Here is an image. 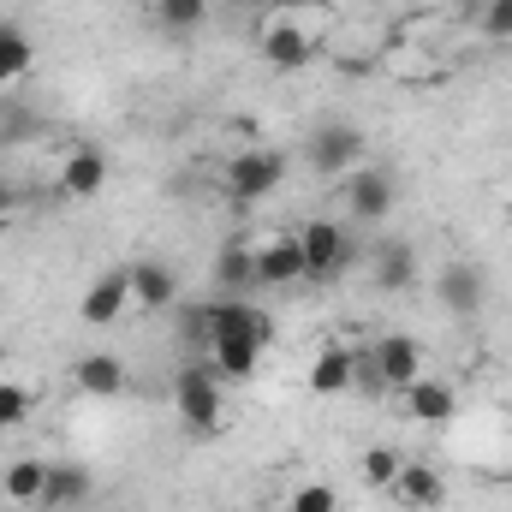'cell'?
Listing matches in <instances>:
<instances>
[{
	"label": "cell",
	"mask_w": 512,
	"mask_h": 512,
	"mask_svg": "<svg viewBox=\"0 0 512 512\" xmlns=\"http://www.w3.org/2000/svg\"><path fill=\"white\" fill-rule=\"evenodd\" d=\"M268 340H274L268 310L239 304V298H221V304H215V328H209V364H215V376L251 382L256 364H262V352H268Z\"/></svg>",
	"instance_id": "obj_1"
},
{
	"label": "cell",
	"mask_w": 512,
	"mask_h": 512,
	"mask_svg": "<svg viewBox=\"0 0 512 512\" xmlns=\"http://www.w3.org/2000/svg\"><path fill=\"white\" fill-rule=\"evenodd\" d=\"M173 405H179V423L191 435H215L221 429V376H215V364H185L179 382H173Z\"/></svg>",
	"instance_id": "obj_2"
},
{
	"label": "cell",
	"mask_w": 512,
	"mask_h": 512,
	"mask_svg": "<svg viewBox=\"0 0 512 512\" xmlns=\"http://www.w3.org/2000/svg\"><path fill=\"white\" fill-rule=\"evenodd\" d=\"M298 251H304V280H334L358 256V245H352V233L340 221H304Z\"/></svg>",
	"instance_id": "obj_3"
},
{
	"label": "cell",
	"mask_w": 512,
	"mask_h": 512,
	"mask_svg": "<svg viewBox=\"0 0 512 512\" xmlns=\"http://www.w3.org/2000/svg\"><path fill=\"white\" fill-rule=\"evenodd\" d=\"M304 161H310V173H322V179H334V173H352V161H364V131L346 126V120H328V126L310 131V143H304Z\"/></svg>",
	"instance_id": "obj_4"
},
{
	"label": "cell",
	"mask_w": 512,
	"mask_h": 512,
	"mask_svg": "<svg viewBox=\"0 0 512 512\" xmlns=\"http://www.w3.org/2000/svg\"><path fill=\"white\" fill-rule=\"evenodd\" d=\"M286 179V155L280 149H245V155H233L227 161V197L233 203H256V197H268L274 185Z\"/></svg>",
	"instance_id": "obj_5"
},
{
	"label": "cell",
	"mask_w": 512,
	"mask_h": 512,
	"mask_svg": "<svg viewBox=\"0 0 512 512\" xmlns=\"http://www.w3.org/2000/svg\"><path fill=\"white\" fill-rule=\"evenodd\" d=\"M393 197H399V185H393L387 167H352L346 173V209H352V221H382L387 209H393Z\"/></svg>",
	"instance_id": "obj_6"
},
{
	"label": "cell",
	"mask_w": 512,
	"mask_h": 512,
	"mask_svg": "<svg viewBox=\"0 0 512 512\" xmlns=\"http://www.w3.org/2000/svg\"><path fill=\"white\" fill-rule=\"evenodd\" d=\"M126 310H131V262L108 268V274L78 298V316H84L90 328H108V322H120Z\"/></svg>",
	"instance_id": "obj_7"
},
{
	"label": "cell",
	"mask_w": 512,
	"mask_h": 512,
	"mask_svg": "<svg viewBox=\"0 0 512 512\" xmlns=\"http://www.w3.org/2000/svg\"><path fill=\"white\" fill-rule=\"evenodd\" d=\"M262 60H268L274 72H304V66L316 60V36H310L304 24L280 18V24H268V30H262Z\"/></svg>",
	"instance_id": "obj_8"
},
{
	"label": "cell",
	"mask_w": 512,
	"mask_h": 512,
	"mask_svg": "<svg viewBox=\"0 0 512 512\" xmlns=\"http://www.w3.org/2000/svg\"><path fill=\"white\" fill-rule=\"evenodd\" d=\"M108 185V149L102 143H72L66 149V167H60V197H96Z\"/></svg>",
	"instance_id": "obj_9"
},
{
	"label": "cell",
	"mask_w": 512,
	"mask_h": 512,
	"mask_svg": "<svg viewBox=\"0 0 512 512\" xmlns=\"http://www.w3.org/2000/svg\"><path fill=\"white\" fill-rule=\"evenodd\" d=\"M131 304L137 310H173L179 304V274L161 256H137L131 262Z\"/></svg>",
	"instance_id": "obj_10"
},
{
	"label": "cell",
	"mask_w": 512,
	"mask_h": 512,
	"mask_svg": "<svg viewBox=\"0 0 512 512\" xmlns=\"http://www.w3.org/2000/svg\"><path fill=\"white\" fill-rule=\"evenodd\" d=\"M483 298H489V274H483L477 262L453 256V262L441 268V304H447L453 316H477V310H483Z\"/></svg>",
	"instance_id": "obj_11"
},
{
	"label": "cell",
	"mask_w": 512,
	"mask_h": 512,
	"mask_svg": "<svg viewBox=\"0 0 512 512\" xmlns=\"http://www.w3.org/2000/svg\"><path fill=\"white\" fill-rule=\"evenodd\" d=\"M370 352H376V370H382L387 393H405V387L423 376V346L411 334H382Z\"/></svg>",
	"instance_id": "obj_12"
},
{
	"label": "cell",
	"mask_w": 512,
	"mask_h": 512,
	"mask_svg": "<svg viewBox=\"0 0 512 512\" xmlns=\"http://www.w3.org/2000/svg\"><path fill=\"white\" fill-rule=\"evenodd\" d=\"M399 507H411V512H429V507H441L447 501V483H441V471L435 465H399V477H393V489H387Z\"/></svg>",
	"instance_id": "obj_13"
},
{
	"label": "cell",
	"mask_w": 512,
	"mask_h": 512,
	"mask_svg": "<svg viewBox=\"0 0 512 512\" xmlns=\"http://www.w3.org/2000/svg\"><path fill=\"white\" fill-rule=\"evenodd\" d=\"M292 280H304L298 233H292V239H268V245H256V286H292Z\"/></svg>",
	"instance_id": "obj_14"
},
{
	"label": "cell",
	"mask_w": 512,
	"mask_h": 512,
	"mask_svg": "<svg viewBox=\"0 0 512 512\" xmlns=\"http://www.w3.org/2000/svg\"><path fill=\"white\" fill-rule=\"evenodd\" d=\"M72 382L84 387L90 399H120V393H126V364H120L114 352H90V358H78Z\"/></svg>",
	"instance_id": "obj_15"
},
{
	"label": "cell",
	"mask_w": 512,
	"mask_h": 512,
	"mask_svg": "<svg viewBox=\"0 0 512 512\" xmlns=\"http://www.w3.org/2000/svg\"><path fill=\"white\" fill-rule=\"evenodd\" d=\"M370 280H376L382 292H405V286L417 280V251H411L405 239L376 245V256H370Z\"/></svg>",
	"instance_id": "obj_16"
},
{
	"label": "cell",
	"mask_w": 512,
	"mask_h": 512,
	"mask_svg": "<svg viewBox=\"0 0 512 512\" xmlns=\"http://www.w3.org/2000/svg\"><path fill=\"white\" fill-rule=\"evenodd\" d=\"M215 280L227 286V298L256 292V245H245V239H227V245H221V256H215Z\"/></svg>",
	"instance_id": "obj_17"
},
{
	"label": "cell",
	"mask_w": 512,
	"mask_h": 512,
	"mask_svg": "<svg viewBox=\"0 0 512 512\" xmlns=\"http://www.w3.org/2000/svg\"><path fill=\"white\" fill-rule=\"evenodd\" d=\"M399 399H405V411H411L417 423H447V417L459 411V399H453V387H447V382H423V376H417V382L405 387Z\"/></svg>",
	"instance_id": "obj_18"
},
{
	"label": "cell",
	"mask_w": 512,
	"mask_h": 512,
	"mask_svg": "<svg viewBox=\"0 0 512 512\" xmlns=\"http://www.w3.org/2000/svg\"><path fill=\"white\" fill-rule=\"evenodd\" d=\"M352 387V346H322L316 364H310V393L316 399H334Z\"/></svg>",
	"instance_id": "obj_19"
},
{
	"label": "cell",
	"mask_w": 512,
	"mask_h": 512,
	"mask_svg": "<svg viewBox=\"0 0 512 512\" xmlns=\"http://www.w3.org/2000/svg\"><path fill=\"white\" fill-rule=\"evenodd\" d=\"M90 471L84 465H48V483H42V501L36 507H78V501H90Z\"/></svg>",
	"instance_id": "obj_20"
},
{
	"label": "cell",
	"mask_w": 512,
	"mask_h": 512,
	"mask_svg": "<svg viewBox=\"0 0 512 512\" xmlns=\"http://www.w3.org/2000/svg\"><path fill=\"white\" fill-rule=\"evenodd\" d=\"M42 483H48V465H42V459H18V465H6V477H0V495L18 501V507H36V501H42Z\"/></svg>",
	"instance_id": "obj_21"
},
{
	"label": "cell",
	"mask_w": 512,
	"mask_h": 512,
	"mask_svg": "<svg viewBox=\"0 0 512 512\" xmlns=\"http://www.w3.org/2000/svg\"><path fill=\"white\" fill-rule=\"evenodd\" d=\"M30 54H36L30 36H24L18 24H0V84H12V78L30 66Z\"/></svg>",
	"instance_id": "obj_22"
},
{
	"label": "cell",
	"mask_w": 512,
	"mask_h": 512,
	"mask_svg": "<svg viewBox=\"0 0 512 512\" xmlns=\"http://www.w3.org/2000/svg\"><path fill=\"white\" fill-rule=\"evenodd\" d=\"M399 465H405V459H399V447L376 441V447H364V465H358V471H364V483H370V489H393Z\"/></svg>",
	"instance_id": "obj_23"
},
{
	"label": "cell",
	"mask_w": 512,
	"mask_h": 512,
	"mask_svg": "<svg viewBox=\"0 0 512 512\" xmlns=\"http://www.w3.org/2000/svg\"><path fill=\"white\" fill-rule=\"evenodd\" d=\"M155 18H161V30H197L203 18H209V0H155Z\"/></svg>",
	"instance_id": "obj_24"
},
{
	"label": "cell",
	"mask_w": 512,
	"mask_h": 512,
	"mask_svg": "<svg viewBox=\"0 0 512 512\" xmlns=\"http://www.w3.org/2000/svg\"><path fill=\"white\" fill-rule=\"evenodd\" d=\"M30 411H36V393L24 382H0V429H18V423H30Z\"/></svg>",
	"instance_id": "obj_25"
},
{
	"label": "cell",
	"mask_w": 512,
	"mask_h": 512,
	"mask_svg": "<svg viewBox=\"0 0 512 512\" xmlns=\"http://www.w3.org/2000/svg\"><path fill=\"white\" fill-rule=\"evenodd\" d=\"M209 328H215V304H191V310L179 316V334H185V346H197V352H209Z\"/></svg>",
	"instance_id": "obj_26"
},
{
	"label": "cell",
	"mask_w": 512,
	"mask_h": 512,
	"mask_svg": "<svg viewBox=\"0 0 512 512\" xmlns=\"http://www.w3.org/2000/svg\"><path fill=\"white\" fill-rule=\"evenodd\" d=\"M340 507V495L328 489V483H304L298 495H292V512H334Z\"/></svg>",
	"instance_id": "obj_27"
},
{
	"label": "cell",
	"mask_w": 512,
	"mask_h": 512,
	"mask_svg": "<svg viewBox=\"0 0 512 512\" xmlns=\"http://www.w3.org/2000/svg\"><path fill=\"white\" fill-rule=\"evenodd\" d=\"M483 36L512 42V0H489V6H483Z\"/></svg>",
	"instance_id": "obj_28"
},
{
	"label": "cell",
	"mask_w": 512,
	"mask_h": 512,
	"mask_svg": "<svg viewBox=\"0 0 512 512\" xmlns=\"http://www.w3.org/2000/svg\"><path fill=\"white\" fill-rule=\"evenodd\" d=\"M36 120L24 114V108H6V120H0V143H18V137H30Z\"/></svg>",
	"instance_id": "obj_29"
},
{
	"label": "cell",
	"mask_w": 512,
	"mask_h": 512,
	"mask_svg": "<svg viewBox=\"0 0 512 512\" xmlns=\"http://www.w3.org/2000/svg\"><path fill=\"white\" fill-rule=\"evenodd\" d=\"M24 203V191H18V179H0V215H12Z\"/></svg>",
	"instance_id": "obj_30"
},
{
	"label": "cell",
	"mask_w": 512,
	"mask_h": 512,
	"mask_svg": "<svg viewBox=\"0 0 512 512\" xmlns=\"http://www.w3.org/2000/svg\"><path fill=\"white\" fill-rule=\"evenodd\" d=\"M280 12H316V6H334V0H274Z\"/></svg>",
	"instance_id": "obj_31"
}]
</instances>
